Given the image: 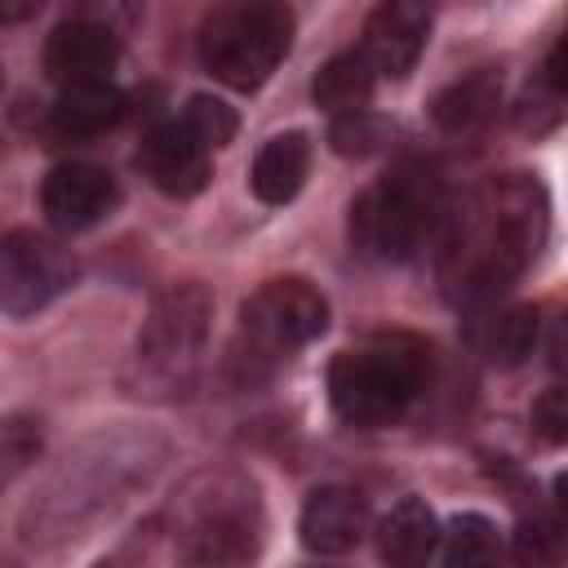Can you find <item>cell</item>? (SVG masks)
<instances>
[{
	"label": "cell",
	"mask_w": 568,
	"mask_h": 568,
	"mask_svg": "<svg viewBox=\"0 0 568 568\" xmlns=\"http://www.w3.org/2000/svg\"><path fill=\"white\" fill-rule=\"evenodd\" d=\"M546 240V195L532 178H493L470 217L448 240V284L462 302H488L510 288Z\"/></svg>",
	"instance_id": "6da1fadb"
},
{
	"label": "cell",
	"mask_w": 568,
	"mask_h": 568,
	"mask_svg": "<svg viewBox=\"0 0 568 568\" xmlns=\"http://www.w3.org/2000/svg\"><path fill=\"white\" fill-rule=\"evenodd\" d=\"M430 346L413 333H382L328 364V399L351 426H390L426 386Z\"/></svg>",
	"instance_id": "7a4b0ae2"
},
{
	"label": "cell",
	"mask_w": 568,
	"mask_h": 568,
	"mask_svg": "<svg viewBox=\"0 0 568 568\" xmlns=\"http://www.w3.org/2000/svg\"><path fill=\"white\" fill-rule=\"evenodd\" d=\"M178 528V555L191 568H240L262 546V506L257 488L244 475H204L186 493Z\"/></svg>",
	"instance_id": "3957f363"
},
{
	"label": "cell",
	"mask_w": 568,
	"mask_h": 568,
	"mask_svg": "<svg viewBox=\"0 0 568 568\" xmlns=\"http://www.w3.org/2000/svg\"><path fill=\"white\" fill-rule=\"evenodd\" d=\"M293 44V13L284 4H222L200 27V62L213 80L253 93L271 80Z\"/></svg>",
	"instance_id": "277c9868"
},
{
	"label": "cell",
	"mask_w": 568,
	"mask_h": 568,
	"mask_svg": "<svg viewBox=\"0 0 568 568\" xmlns=\"http://www.w3.org/2000/svg\"><path fill=\"white\" fill-rule=\"evenodd\" d=\"M435 226V191L417 169H399L351 204V235L377 262H408Z\"/></svg>",
	"instance_id": "5b68a950"
},
{
	"label": "cell",
	"mask_w": 568,
	"mask_h": 568,
	"mask_svg": "<svg viewBox=\"0 0 568 568\" xmlns=\"http://www.w3.org/2000/svg\"><path fill=\"white\" fill-rule=\"evenodd\" d=\"M248 342L262 355H284L315 342L328 328V302L311 280H266L240 311Z\"/></svg>",
	"instance_id": "8992f818"
},
{
	"label": "cell",
	"mask_w": 568,
	"mask_h": 568,
	"mask_svg": "<svg viewBox=\"0 0 568 568\" xmlns=\"http://www.w3.org/2000/svg\"><path fill=\"white\" fill-rule=\"evenodd\" d=\"M75 284V257L36 231L0 235V311L36 315Z\"/></svg>",
	"instance_id": "52a82bcc"
},
{
	"label": "cell",
	"mask_w": 568,
	"mask_h": 568,
	"mask_svg": "<svg viewBox=\"0 0 568 568\" xmlns=\"http://www.w3.org/2000/svg\"><path fill=\"white\" fill-rule=\"evenodd\" d=\"M115 200H120L115 178L106 169H98V164H84V160L58 164L40 182V209H44L49 226H58V231L98 226L115 209Z\"/></svg>",
	"instance_id": "ba28073f"
},
{
	"label": "cell",
	"mask_w": 568,
	"mask_h": 568,
	"mask_svg": "<svg viewBox=\"0 0 568 568\" xmlns=\"http://www.w3.org/2000/svg\"><path fill=\"white\" fill-rule=\"evenodd\" d=\"M209 315H213V297L204 293V284H173L151 306V320H146L142 337H138V351L146 359H155V364L191 359L204 346Z\"/></svg>",
	"instance_id": "9c48e42d"
},
{
	"label": "cell",
	"mask_w": 568,
	"mask_h": 568,
	"mask_svg": "<svg viewBox=\"0 0 568 568\" xmlns=\"http://www.w3.org/2000/svg\"><path fill=\"white\" fill-rule=\"evenodd\" d=\"M426 36H430V9L426 4H413V0H386L368 13L364 22V62L373 67V75H390V80H404L422 49H426Z\"/></svg>",
	"instance_id": "30bf717a"
},
{
	"label": "cell",
	"mask_w": 568,
	"mask_h": 568,
	"mask_svg": "<svg viewBox=\"0 0 568 568\" xmlns=\"http://www.w3.org/2000/svg\"><path fill=\"white\" fill-rule=\"evenodd\" d=\"M115 62H120V40L106 22H93V18L58 22L44 40V71L62 89L102 84Z\"/></svg>",
	"instance_id": "8fae6325"
},
{
	"label": "cell",
	"mask_w": 568,
	"mask_h": 568,
	"mask_svg": "<svg viewBox=\"0 0 568 568\" xmlns=\"http://www.w3.org/2000/svg\"><path fill=\"white\" fill-rule=\"evenodd\" d=\"M138 169L151 178L155 191L186 200V195L204 191V182H209V146H200L182 120H169L142 138Z\"/></svg>",
	"instance_id": "7c38bea8"
},
{
	"label": "cell",
	"mask_w": 568,
	"mask_h": 568,
	"mask_svg": "<svg viewBox=\"0 0 568 568\" xmlns=\"http://www.w3.org/2000/svg\"><path fill=\"white\" fill-rule=\"evenodd\" d=\"M364 524H368L364 497L342 488V484H324L306 497L297 532H302V546L315 550V555H346V550L359 546Z\"/></svg>",
	"instance_id": "4fadbf2b"
},
{
	"label": "cell",
	"mask_w": 568,
	"mask_h": 568,
	"mask_svg": "<svg viewBox=\"0 0 568 568\" xmlns=\"http://www.w3.org/2000/svg\"><path fill=\"white\" fill-rule=\"evenodd\" d=\"M435 546L439 524L422 497H399L377 524V555L386 568H430Z\"/></svg>",
	"instance_id": "5bb4252c"
},
{
	"label": "cell",
	"mask_w": 568,
	"mask_h": 568,
	"mask_svg": "<svg viewBox=\"0 0 568 568\" xmlns=\"http://www.w3.org/2000/svg\"><path fill=\"white\" fill-rule=\"evenodd\" d=\"M306 169H311V138L288 129V133H275L257 160H253V173H248V186L262 204H288L302 182H306Z\"/></svg>",
	"instance_id": "9a60e30c"
},
{
	"label": "cell",
	"mask_w": 568,
	"mask_h": 568,
	"mask_svg": "<svg viewBox=\"0 0 568 568\" xmlns=\"http://www.w3.org/2000/svg\"><path fill=\"white\" fill-rule=\"evenodd\" d=\"M497 98H501V71L479 67V71L453 80L448 89H439L430 115H435V124L444 133H470V129H479L493 115Z\"/></svg>",
	"instance_id": "2e32d148"
},
{
	"label": "cell",
	"mask_w": 568,
	"mask_h": 568,
	"mask_svg": "<svg viewBox=\"0 0 568 568\" xmlns=\"http://www.w3.org/2000/svg\"><path fill=\"white\" fill-rule=\"evenodd\" d=\"M373 84H377V75H373V67L364 62V53H359V49H346V53L328 58V62L315 71L311 98H315V106H324V111H333V115L342 120V115H359V111L368 106Z\"/></svg>",
	"instance_id": "e0dca14e"
},
{
	"label": "cell",
	"mask_w": 568,
	"mask_h": 568,
	"mask_svg": "<svg viewBox=\"0 0 568 568\" xmlns=\"http://www.w3.org/2000/svg\"><path fill=\"white\" fill-rule=\"evenodd\" d=\"M124 115V93L115 84H75L62 89L53 102V129L67 138H98L106 129H115Z\"/></svg>",
	"instance_id": "ac0fdd59"
},
{
	"label": "cell",
	"mask_w": 568,
	"mask_h": 568,
	"mask_svg": "<svg viewBox=\"0 0 568 568\" xmlns=\"http://www.w3.org/2000/svg\"><path fill=\"white\" fill-rule=\"evenodd\" d=\"M497 550H501L497 524L488 515L466 510L444 532V564L439 568H497Z\"/></svg>",
	"instance_id": "d6986e66"
},
{
	"label": "cell",
	"mask_w": 568,
	"mask_h": 568,
	"mask_svg": "<svg viewBox=\"0 0 568 568\" xmlns=\"http://www.w3.org/2000/svg\"><path fill=\"white\" fill-rule=\"evenodd\" d=\"M537 346V311L532 306H510L493 320V333H488V355L493 364L501 368H515L532 355Z\"/></svg>",
	"instance_id": "ffe728a7"
},
{
	"label": "cell",
	"mask_w": 568,
	"mask_h": 568,
	"mask_svg": "<svg viewBox=\"0 0 568 568\" xmlns=\"http://www.w3.org/2000/svg\"><path fill=\"white\" fill-rule=\"evenodd\" d=\"M182 124H186V133H191L200 146H209V151L226 146V142L235 138V129H240L235 111H231L222 98H213V93H195V98L186 102V111H182Z\"/></svg>",
	"instance_id": "44dd1931"
},
{
	"label": "cell",
	"mask_w": 568,
	"mask_h": 568,
	"mask_svg": "<svg viewBox=\"0 0 568 568\" xmlns=\"http://www.w3.org/2000/svg\"><path fill=\"white\" fill-rule=\"evenodd\" d=\"M519 568H555L559 559V524L555 519H528L515 537Z\"/></svg>",
	"instance_id": "7402d4cb"
},
{
	"label": "cell",
	"mask_w": 568,
	"mask_h": 568,
	"mask_svg": "<svg viewBox=\"0 0 568 568\" xmlns=\"http://www.w3.org/2000/svg\"><path fill=\"white\" fill-rule=\"evenodd\" d=\"M333 151H342V155H368V151H377L382 146V138H386V124L382 120H373V115H342L337 124H333Z\"/></svg>",
	"instance_id": "603a6c76"
},
{
	"label": "cell",
	"mask_w": 568,
	"mask_h": 568,
	"mask_svg": "<svg viewBox=\"0 0 568 568\" xmlns=\"http://www.w3.org/2000/svg\"><path fill=\"white\" fill-rule=\"evenodd\" d=\"M532 426L546 444H564V435H568V395H564V386L541 390V399L532 404Z\"/></svg>",
	"instance_id": "cb8c5ba5"
},
{
	"label": "cell",
	"mask_w": 568,
	"mask_h": 568,
	"mask_svg": "<svg viewBox=\"0 0 568 568\" xmlns=\"http://www.w3.org/2000/svg\"><path fill=\"white\" fill-rule=\"evenodd\" d=\"M40 4L36 0H22V4H0V22H22V18H31Z\"/></svg>",
	"instance_id": "d4e9b609"
},
{
	"label": "cell",
	"mask_w": 568,
	"mask_h": 568,
	"mask_svg": "<svg viewBox=\"0 0 568 568\" xmlns=\"http://www.w3.org/2000/svg\"><path fill=\"white\" fill-rule=\"evenodd\" d=\"M0 89H4V71H0Z\"/></svg>",
	"instance_id": "484cf974"
},
{
	"label": "cell",
	"mask_w": 568,
	"mask_h": 568,
	"mask_svg": "<svg viewBox=\"0 0 568 568\" xmlns=\"http://www.w3.org/2000/svg\"><path fill=\"white\" fill-rule=\"evenodd\" d=\"M98 568H106V564H98Z\"/></svg>",
	"instance_id": "4316f807"
}]
</instances>
